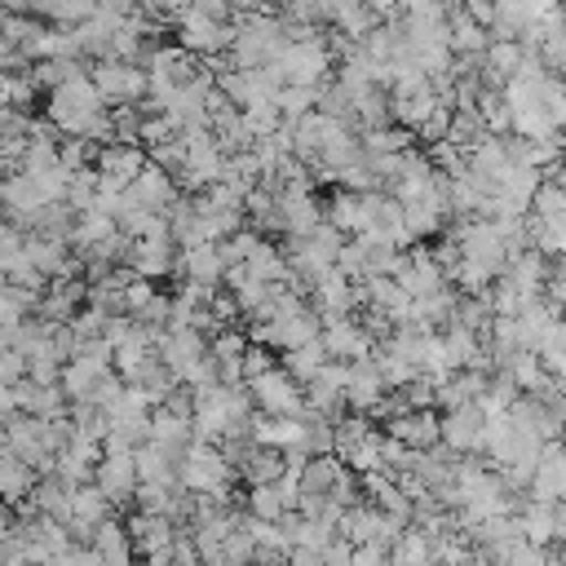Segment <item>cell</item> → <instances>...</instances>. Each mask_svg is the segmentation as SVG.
<instances>
[{
  "label": "cell",
  "instance_id": "obj_1",
  "mask_svg": "<svg viewBox=\"0 0 566 566\" xmlns=\"http://www.w3.org/2000/svg\"><path fill=\"white\" fill-rule=\"evenodd\" d=\"M49 124H57L62 133H102V93L93 88V80L71 75L62 84H53L49 93Z\"/></svg>",
  "mask_w": 566,
  "mask_h": 566
},
{
  "label": "cell",
  "instance_id": "obj_2",
  "mask_svg": "<svg viewBox=\"0 0 566 566\" xmlns=\"http://www.w3.org/2000/svg\"><path fill=\"white\" fill-rule=\"evenodd\" d=\"M93 478H97V486L106 491L111 504H124L137 491V460H133V451H106L97 460Z\"/></svg>",
  "mask_w": 566,
  "mask_h": 566
},
{
  "label": "cell",
  "instance_id": "obj_3",
  "mask_svg": "<svg viewBox=\"0 0 566 566\" xmlns=\"http://www.w3.org/2000/svg\"><path fill=\"white\" fill-rule=\"evenodd\" d=\"M172 535H177V526H172L164 513H137V517L128 522V539H133V553H142V557L168 553V548H172Z\"/></svg>",
  "mask_w": 566,
  "mask_h": 566
},
{
  "label": "cell",
  "instance_id": "obj_4",
  "mask_svg": "<svg viewBox=\"0 0 566 566\" xmlns=\"http://www.w3.org/2000/svg\"><path fill=\"white\" fill-rule=\"evenodd\" d=\"M88 548H93V557H97V566H133V539H128V531L119 526V522H102L97 531H93V539H88Z\"/></svg>",
  "mask_w": 566,
  "mask_h": 566
},
{
  "label": "cell",
  "instance_id": "obj_5",
  "mask_svg": "<svg viewBox=\"0 0 566 566\" xmlns=\"http://www.w3.org/2000/svg\"><path fill=\"white\" fill-rule=\"evenodd\" d=\"M226 473L230 469H226V460L217 451H190L181 460V486H190V491H221Z\"/></svg>",
  "mask_w": 566,
  "mask_h": 566
},
{
  "label": "cell",
  "instance_id": "obj_6",
  "mask_svg": "<svg viewBox=\"0 0 566 566\" xmlns=\"http://www.w3.org/2000/svg\"><path fill=\"white\" fill-rule=\"evenodd\" d=\"M35 478H40V473H35L27 460H18L13 451H0V500H4V504L18 509V504L35 491Z\"/></svg>",
  "mask_w": 566,
  "mask_h": 566
},
{
  "label": "cell",
  "instance_id": "obj_7",
  "mask_svg": "<svg viewBox=\"0 0 566 566\" xmlns=\"http://www.w3.org/2000/svg\"><path fill=\"white\" fill-rule=\"evenodd\" d=\"M256 402L270 407V411H296L301 407V389L283 371H261L256 376Z\"/></svg>",
  "mask_w": 566,
  "mask_h": 566
},
{
  "label": "cell",
  "instance_id": "obj_8",
  "mask_svg": "<svg viewBox=\"0 0 566 566\" xmlns=\"http://www.w3.org/2000/svg\"><path fill=\"white\" fill-rule=\"evenodd\" d=\"M93 88H97L106 102H124V97H133V93L142 88V80H137L128 66H97Z\"/></svg>",
  "mask_w": 566,
  "mask_h": 566
},
{
  "label": "cell",
  "instance_id": "obj_9",
  "mask_svg": "<svg viewBox=\"0 0 566 566\" xmlns=\"http://www.w3.org/2000/svg\"><path fill=\"white\" fill-rule=\"evenodd\" d=\"M389 433H394L398 442H407V447H429V442L438 438V420L424 416V411H407V416H398V420L389 424Z\"/></svg>",
  "mask_w": 566,
  "mask_h": 566
},
{
  "label": "cell",
  "instance_id": "obj_10",
  "mask_svg": "<svg viewBox=\"0 0 566 566\" xmlns=\"http://www.w3.org/2000/svg\"><path fill=\"white\" fill-rule=\"evenodd\" d=\"M133 460H137V482H164V486L172 482V464H168L172 455H168L164 447L150 442V447H142Z\"/></svg>",
  "mask_w": 566,
  "mask_h": 566
},
{
  "label": "cell",
  "instance_id": "obj_11",
  "mask_svg": "<svg viewBox=\"0 0 566 566\" xmlns=\"http://www.w3.org/2000/svg\"><path fill=\"white\" fill-rule=\"evenodd\" d=\"M22 243H27V234H22L9 217H0V274H9V270L27 256V248H22Z\"/></svg>",
  "mask_w": 566,
  "mask_h": 566
},
{
  "label": "cell",
  "instance_id": "obj_12",
  "mask_svg": "<svg viewBox=\"0 0 566 566\" xmlns=\"http://www.w3.org/2000/svg\"><path fill=\"white\" fill-rule=\"evenodd\" d=\"M186 270H190L199 283H212V279L221 274V256H217L212 248H190V252H186Z\"/></svg>",
  "mask_w": 566,
  "mask_h": 566
},
{
  "label": "cell",
  "instance_id": "obj_13",
  "mask_svg": "<svg viewBox=\"0 0 566 566\" xmlns=\"http://www.w3.org/2000/svg\"><path fill=\"white\" fill-rule=\"evenodd\" d=\"M133 265H137L142 274H159V270L168 265V243H159V239H150V243H137V252H133Z\"/></svg>",
  "mask_w": 566,
  "mask_h": 566
},
{
  "label": "cell",
  "instance_id": "obj_14",
  "mask_svg": "<svg viewBox=\"0 0 566 566\" xmlns=\"http://www.w3.org/2000/svg\"><path fill=\"white\" fill-rule=\"evenodd\" d=\"M40 9H44L49 18H57V22H80V18H88L97 4H93V0H40Z\"/></svg>",
  "mask_w": 566,
  "mask_h": 566
},
{
  "label": "cell",
  "instance_id": "obj_15",
  "mask_svg": "<svg viewBox=\"0 0 566 566\" xmlns=\"http://www.w3.org/2000/svg\"><path fill=\"white\" fill-rule=\"evenodd\" d=\"M164 349H168V363H172L177 371H190V363L199 358V340H195L190 332H181V336H172V340H168Z\"/></svg>",
  "mask_w": 566,
  "mask_h": 566
},
{
  "label": "cell",
  "instance_id": "obj_16",
  "mask_svg": "<svg viewBox=\"0 0 566 566\" xmlns=\"http://www.w3.org/2000/svg\"><path fill=\"white\" fill-rule=\"evenodd\" d=\"M279 478H283V455H279V451H261V455L252 460V469H248V482H252V486L279 482Z\"/></svg>",
  "mask_w": 566,
  "mask_h": 566
},
{
  "label": "cell",
  "instance_id": "obj_17",
  "mask_svg": "<svg viewBox=\"0 0 566 566\" xmlns=\"http://www.w3.org/2000/svg\"><path fill=\"white\" fill-rule=\"evenodd\" d=\"M22 376H27V358H22L13 345L0 349V380H4V385H18Z\"/></svg>",
  "mask_w": 566,
  "mask_h": 566
},
{
  "label": "cell",
  "instance_id": "obj_18",
  "mask_svg": "<svg viewBox=\"0 0 566 566\" xmlns=\"http://www.w3.org/2000/svg\"><path fill=\"white\" fill-rule=\"evenodd\" d=\"M363 208H367L363 199H340V203H336L332 212H336V221H340V226H367L371 217H367Z\"/></svg>",
  "mask_w": 566,
  "mask_h": 566
},
{
  "label": "cell",
  "instance_id": "obj_19",
  "mask_svg": "<svg viewBox=\"0 0 566 566\" xmlns=\"http://www.w3.org/2000/svg\"><path fill=\"white\" fill-rule=\"evenodd\" d=\"M380 389H376V376L371 371H358V380H349V398L354 402H371Z\"/></svg>",
  "mask_w": 566,
  "mask_h": 566
},
{
  "label": "cell",
  "instance_id": "obj_20",
  "mask_svg": "<svg viewBox=\"0 0 566 566\" xmlns=\"http://www.w3.org/2000/svg\"><path fill=\"white\" fill-rule=\"evenodd\" d=\"M318 363H323V349L305 345V349H296V358H292V371H296V376H305V371H314Z\"/></svg>",
  "mask_w": 566,
  "mask_h": 566
},
{
  "label": "cell",
  "instance_id": "obj_21",
  "mask_svg": "<svg viewBox=\"0 0 566 566\" xmlns=\"http://www.w3.org/2000/svg\"><path fill=\"white\" fill-rule=\"evenodd\" d=\"M332 349H345V354L354 349V354H358V349H363V336L349 332V327H336V332H332Z\"/></svg>",
  "mask_w": 566,
  "mask_h": 566
},
{
  "label": "cell",
  "instance_id": "obj_22",
  "mask_svg": "<svg viewBox=\"0 0 566 566\" xmlns=\"http://www.w3.org/2000/svg\"><path fill=\"white\" fill-rule=\"evenodd\" d=\"M310 221H314L310 217V203H287V226L292 230H310Z\"/></svg>",
  "mask_w": 566,
  "mask_h": 566
},
{
  "label": "cell",
  "instance_id": "obj_23",
  "mask_svg": "<svg viewBox=\"0 0 566 566\" xmlns=\"http://www.w3.org/2000/svg\"><path fill=\"white\" fill-rule=\"evenodd\" d=\"M13 526H18V513H13V504H4V500H0V544L13 535Z\"/></svg>",
  "mask_w": 566,
  "mask_h": 566
},
{
  "label": "cell",
  "instance_id": "obj_24",
  "mask_svg": "<svg viewBox=\"0 0 566 566\" xmlns=\"http://www.w3.org/2000/svg\"><path fill=\"white\" fill-rule=\"evenodd\" d=\"M447 566H491V562H486L482 553H460V557H455V562H447Z\"/></svg>",
  "mask_w": 566,
  "mask_h": 566
},
{
  "label": "cell",
  "instance_id": "obj_25",
  "mask_svg": "<svg viewBox=\"0 0 566 566\" xmlns=\"http://www.w3.org/2000/svg\"><path fill=\"white\" fill-rule=\"evenodd\" d=\"M234 354H239V340H234V336L217 340V358H234Z\"/></svg>",
  "mask_w": 566,
  "mask_h": 566
}]
</instances>
